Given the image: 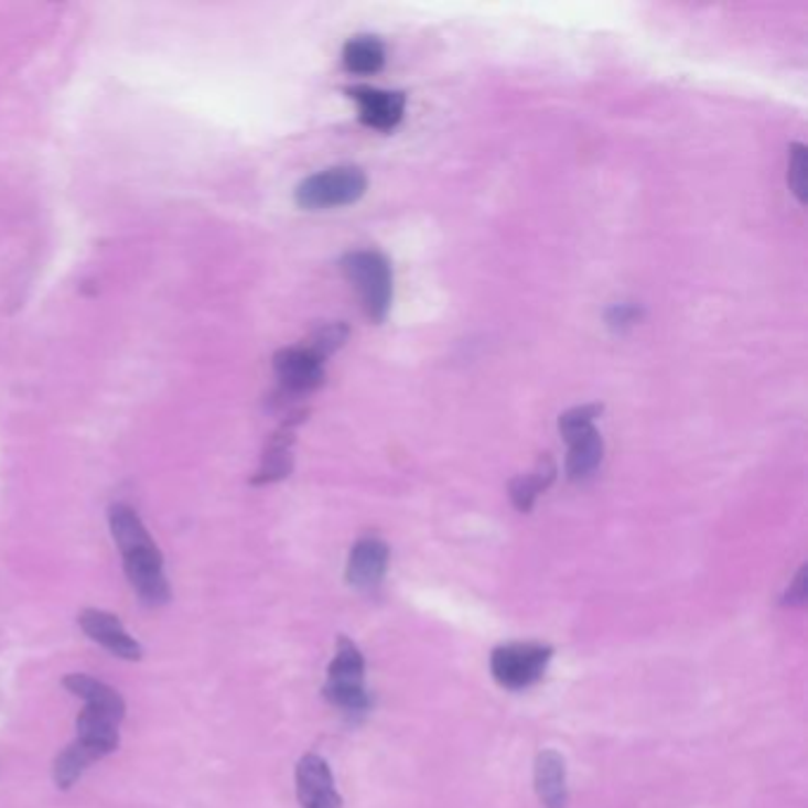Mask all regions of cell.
I'll return each instance as SVG.
<instances>
[{
	"label": "cell",
	"instance_id": "obj_6",
	"mask_svg": "<svg viewBox=\"0 0 808 808\" xmlns=\"http://www.w3.org/2000/svg\"><path fill=\"white\" fill-rule=\"evenodd\" d=\"M552 659V647L541 643L500 645L491 655V674L508 690H527L543 678Z\"/></svg>",
	"mask_w": 808,
	"mask_h": 808
},
{
	"label": "cell",
	"instance_id": "obj_15",
	"mask_svg": "<svg viewBox=\"0 0 808 808\" xmlns=\"http://www.w3.org/2000/svg\"><path fill=\"white\" fill-rule=\"evenodd\" d=\"M342 62L344 69L352 74H360V76H370L383 72L385 62H387V51L385 43L375 39V36H354L348 39L344 51H342Z\"/></svg>",
	"mask_w": 808,
	"mask_h": 808
},
{
	"label": "cell",
	"instance_id": "obj_17",
	"mask_svg": "<svg viewBox=\"0 0 808 808\" xmlns=\"http://www.w3.org/2000/svg\"><path fill=\"white\" fill-rule=\"evenodd\" d=\"M346 340H348V325L330 323V325H323V327L315 330L313 335L309 337V344H304V346L311 348V352L319 356L321 360H325L327 356L340 352V348L346 344Z\"/></svg>",
	"mask_w": 808,
	"mask_h": 808
},
{
	"label": "cell",
	"instance_id": "obj_14",
	"mask_svg": "<svg viewBox=\"0 0 808 808\" xmlns=\"http://www.w3.org/2000/svg\"><path fill=\"white\" fill-rule=\"evenodd\" d=\"M301 420H304V413L294 416L273 437V441L268 443L266 455H263V463H261V470H259V474L255 477V484L280 482V480H284L292 472V441H294L292 430H294V424L301 422Z\"/></svg>",
	"mask_w": 808,
	"mask_h": 808
},
{
	"label": "cell",
	"instance_id": "obj_12",
	"mask_svg": "<svg viewBox=\"0 0 808 808\" xmlns=\"http://www.w3.org/2000/svg\"><path fill=\"white\" fill-rule=\"evenodd\" d=\"M534 783L543 808L567 806V768L564 758L558 752L546 750L536 756Z\"/></svg>",
	"mask_w": 808,
	"mask_h": 808
},
{
	"label": "cell",
	"instance_id": "obj_8",
	"mask_svg": "<svg viewBox=\"0 0 808 808\" xmlns=\"http://www.w3.org/2000/svg\"><path fill=\"white\" fill-rule=\"evenodd\" d=\"M273 368L282 389L292 396H304L325 383L323 360L306 346L282 348L273 358Z\"/></svg>",
	"mask_w": 808,
	"mask_h": 808
},
{
	"label": "cell",
	"instance_id": "obj_13",
	"mask_svg": "<svg viewBox=\"0 0 808 808\" xmlns=\"http://www.w3.org/2000/svg\"><path fill=\"white\" fill-rule=\"evenodd\" d=\"M569 455H567V474L572 482L589 480L591 474L600 467L602 453H605V443H602L600 432L595 427L585 430L577 437H569Z\"/></svg>",
	"mask_w": 808,
	"mask_h": 808
},
{
	"label": "cell",
	"instance_id": "obj_10",
	"mask_svg": "<svg viewBox=\"0 0 808 808\" xmlns=\"http://www.w3.org/2000/svg\"><path fill=\"white\" fill-rule=\"evenodd\" d=\"M346 93L358 103L360 123H366L368 129L391 131L401 123L406 112V95L401 90L354 86Z\"/></svg>",
	"mask_w": 808,
	"mask_h": 808
},
{
	"label": "cell",
	"instance_id": "obj_1",
	"mask_svg": "<svg viewBox=\"0 0 808 808\" xmlns=\"http://www.w3.org/2000/svg\"><path fill=\"white\" fill-rule=\"evenodd\" d=\"M65 688L84 700L76 717V737L53 762V780L60 789H72L86 768L119 750V725L126 719L123 697L88 674H69Z\"/></svg>",
	"mask_w": 808,
	"mask_h": 808
},
{
	"label": "cell",
	"instance_id": "obj_20",
	"mask_svg": "<svg viewBox=\"0 0 808 808\" xmlns=\"http://www.w3.org/2000/svg\"><path fill=\"white\" fill-rule=\"evenodd\" d=\"M640 315H643V311L638 306H633V304H616V306H612L607 311V325L612 330L624 332V330L636 325L640 321Z\"/></svg>",
	"mask_w": 808,
	"mask_h": 808
},
{
	"label": "cell",
	"instance_id": "obj_11",
	"mask_svg": "<svg viewBox=\"0 0 808 808\" xmlns=\"http://www.w3.org/2000/svg\"><path fill=\"white\" fill-rule=\"evenodd\" d=\"M389 564V548L383 538L366 536L348 552L346 581L356 591H375L383 583Z\"/></svg>",
	"mask_w": 808,
	"mask_h": 808
},
{
	"label": "cell",
	"instance_id": "obj_18",
	"mask_svg": "<svg viewBox=\"0 0 808 808\" xmlns=\"http://www.w3.org/2000/svg\"><path fill=\"white\" fill-rule=\"evenodd\" d=\"M600 413H602L600 403H585V406H577L572 410H567V413L560 416L562 437L569 439V437H577L585 430H591V427H595V420L600 418Z\"/></svg>",
	"mask_w": 808,
	"mask_h": 808
},
{
	"label": "cell",
	"instance_id": "obj_3",
	"mask_svg": "<svg viewBox=\"0 0 808 808\" xmlns=\"http://www.w3.org/2000/svg\"><path fill=\"white\" fill-rule=\"evenodd\" d=\"M323 694L332 707L342 709L348 717H360L370 709V697L366 690V659H363L358 645L344 636L337 640L335 659L327 667Z\"/></svg>",
	"mask_w": 808,
	"mask_h": 808
},
{
	"label": "cell",
	"instance_id": "obj_19",
	"mask_svg": "<svg viewBox=\"0 0 808 808\" xmlns=\"http://www.w3.org/2000/svg\"><path fill=\"white\" fill-rule=\"evenodd\" d=\"M787 181L791 193L797 195V200L801 204H806V183H808V154H806V146L801 142H791L789 146V173Z\"/></svg>",
	"mask_w": 808,
	"mask_h": 808
},
{
	"label": "cell",
	"instance_id": "obj_2",
	"mask_svg": "<svg viewBox=\"0 0 808 808\" xmlns=\"http://www.w3.org/2000/svg\"><path fill=\"white\" fill-rule=\"evenodd\" d=\"M109 531L121 552L123 574L138 600L148 607H164L171 600V585L164 572L162 550L152 541L138 513L117 503L109 508Z\"/></svg>",
	"mask_w": 808,
	"mask_h": 808
},
{
	"label": "cell",
	"instance_id": "obj_5",
	"mask_svg": "<svg viewBox=\"0 0 808 808\" xmlns=\"http://www.w3.org/2000/svg\"><path fill=\"white\" fill-rule=\"evenodd\" d=\"M368 190V179L358 166H335L301 181L294 200L301 209H335L356 204Z\"/></svg>",
	"mask_w": 808,
	"mask_h": 808
},
{
	"label": "cell",
	"instance_id": "obj_21",
	"mask_svg": "<svg viewBox=\"0 0 808 808\" xmlns=\"http://www.w3.org/2000/svg\"><path fill=\"white\" fill-rule=\"evenodd\" d=\"M804 602H806V567L799 569V574H797L795 583H791L789 589H787V593L783 597V605L785 607L787 605L789 607H797V605H804Z\"/></svg>",
	"mask_w": 808,
	"mask_h": 808
},
{
	"label": "cell",
	"instance_id": "obj_16",
	"mask_svg": "<svg viewBox=\"0 0 808 808\" xmlns=\"http://www.w3.org/2000/svg\"><path fill=\"white\" fill-rule=\"evenodd\" d=\"M554 474H558V467L550 461V457H541L538 461L536 470L531 474H525V477H517L510 482V498L513 505L519 513H529L534 508L536 498L543 494V491L554 482Z\"/></svg>",
	"mask_w": 808,
	"mask_h": 808
},
{
	"label": "cell",
	"instance_id": "obj_7",
	"mask_svg": "<svg viewBox=\"0 0 808 808\" xmlns=\"http://www.w3.org/2000/svg\"><path fill=\"white\" fill-rule=\"evenodd\" d=\"M78 626L86 633V638L105 647L109 655L126 661L142 659V645L131 636L117 614L107 610H84L78 614Z\"/></svg>",
	"mask_w": 808,
	"mask_h": 808
},
{
	"label": "cell",
	"instance_id": "obj_4",
	"mask_svg": "<svg viewBox=\"0 0 808 808\" xmlns=\"http://www.w3.org/2000/svg\"><path fill=\"white\" fill-rule=\"evenodd\" d=\"M342 271L358 290L368 319L373 323H383L394 297V273L387 257L375 249L348 251L342 259Z\"/></svg>",
	"mask_w": 808,
	"mask_h": 808
},
{
	"label": "cell",
	"instance_id": "obj_9",
	"mask_svg": "<svg viewBox=\"0 0 808 808\" xmlns=\"http://www.w3.org/2000/svg\"><path fill=\"white\" fill-rule=\"evenodd\" d=\"M294 780L299 804L304 808H342V797L335 789V778H332V771L323 756H301Z\"/></svg>",
	"mask_w": 808,
	"mask_h": 808
}]
</instances>
